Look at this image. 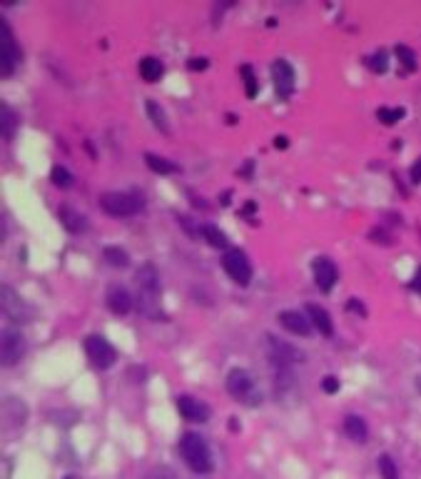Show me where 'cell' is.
Segmentation results:
<instances>
[{
	"label": "cell",
	"mask_w": 421,
	"mask_h": 479,
	"mask_svg": "<svg viewBox=\"0 0 421 479\" xmlns=\"http://www.w3.org/2000/svg\"><path fill=\"white\" fill-rule=\"evenodd\" d=\"M287 145H290V140H287V135H277V138H274V148L285 150Z\"/></svg>",
	"instance_id": "836d02e7"
},
{
	"label": "cell",
	"mask_w": 421,
	"mask_h": 479,
	"mask_svg": "<svg viewBox=\"0 0 421 479\" xmlns=\"http://www.w3.org/2000/svg\"><path fill=\"white\" fill-rule=\"evenodd\" d=\"M105 300L110 312H115V315H127V312L132 310V305H135V297H132L125 287H110Z\"/></svg>",
	"instance_id": "9a60e30c"
},
{
	"label": "cell",
	"mask_w": 421,
	"mask_h": 479,
	"mask_svg": "<svg viewBox=\"0 0 421 479\" xmlns=\"http://www.w3.org/2000/svg\"><path fill=\"white\" fill-rule=\"evenodd\" d=\"M102 255H105L107 265H112V267H127L130 265V255L117 245H107L105 250H102Z\"/></svg>",
	"instance_id": "cb8c5ba5"
},
{
	"label": "cell",
	"mask_w": 421,
	"mask_h": 479,
	"mask_svg": "<svg viewBox=\"0 0 421 479\" xmlns=\"http://www.w3.org/2000/svg\"><path fill=\"white\" fill-rule=\"evenodd\" d=\"M267 350H269V360H272V365H277L279 370H287L290 365L305 362L302 350H297V347L290 345V342L279 340V337L267 335Z\"/></svg>",
	"instance_id": "ba28073f"
},
{
	"label": "cell",
	"mask_w": 421,
	"mask_h": 479,
	"mask_svg": "<svg viewBox=\"0 0 421 479\" xmlns=\"http://www.w3.org/2000/svg\"><path fill=\"white\" fill-rule=\"evenodd\" d=\"M312 272H315V282L322 292H332L339 280V272H337V265L329 260V257H317L312 262Z\"/></svg>",
	"instance_id": "7c38bea8"
},
{
	"label": "cell",
	"mask_w": 421,
	"mask_h": 479,
	"mask_svg": "<svg viewBox=\"0 0 421 479\" xmlns=\"http://www.w3.org/2000/svg\"><path fill=\"white\" fill-rule=\"evenodd\" d=\"M137 282V295H135V305L137 310L148 317H158L160 315V280H158V270L153 265H143L135 275Z\"/></svg>",
	"instance_id": "6da1fadb"
},
{
	"label": "cell",
	"mask_w": 421,
	"mask_h": 479,
	"mask_svg": "<svg viewBox=\"0 0 421 479\" xmlns=\"http://www.w3.org/2000/svg\"><path fill=\"white\" fill-rule=\"evenodd\" d=\"M145 205L140 193H105L100 198V208L112 217H130V215L140 212Z\"/></svg>",
	"instance_id": "3957f363"
},
{
	"label": "cell",
	"mask_w": 421,
	"mask_h": 479,
	"mask_svg": "<svg viewBox=\"0 0 421 479\" xmlns=\"http://www.w3.org/2000/svg\"><path fill=\"white\" fill-rule=\"evenodd\" d=\"M411 287H414L416 292H421V267H419V270H416L414 280H411Z\"/></svg>",
	"instance_id": "e575fe53"
},
{
	"label": "cell",
	"mask_w": 421,
	"mask_h": 479,
	"mask_svg": "<svg viewBox=\"0 0 421 479\" xmlns=\"http://www.w3.org/2000/svg\"><path fill=\"white\" fill-rule=\"evenodd\" d=\"M177 409L180 414H182L185 419H190V422H207L209 419V407L202 402V399L192 397V394H180L177 397Z\"/></svg>",
	"instance_id": "4fadbf2b"
},
{
	"label": "cell",
	"mask_w": 421,
	"mask_h": 479,
	"mask_svg": "<svg viewBox=\"0 0 421 479\" xmlns=\"http://www.w3.org/2000/svg\"><path fill=\"white\" fill-rule=\"evenodd\" d=\"M0 128H3V138L13 140L18 128V115L8 107V102H0Z\"/></svg>",
	"instance_id": "7402d4cb"
},
{
	"label": "cell",
	"mask_w": 421,
	"mask_h": 479,
	"mask_svg": "<svg viewBox=\"0 0 421 479\" xmlns=\"http://www.w3.org/2000/svg\"><path fill=\"white\" fill-rule=\"evenodd\" d=\"M207 65H209L207 58H190V63H187L190 70H204Z\"/></svg>",
	"instance_id": "1f68e13d"
},
{
	"label": "cell",
	"mask_w": 421,
	"mask_h": 479,
	"mask_svg": "<svg viewBox=\"0 0 421 479\" xmlns=\"http://www.w3.org/2000/svg\"><path fill=\"white\" fill-rule=\"evenodd\" d=\"M376 115H379V120L384 125H394V123H399L401 117H404V110H401V107H394V110H391V107H379Z\"/></svg>",
	"instance_id": "4316f807"
},
{
	"label": "cell",
	"mask_w": 421,
	"mask_h": 479,
	"mask_svg": "<svg viewBox=\"0 0 421 479\" xmlns=\"http://www.w3.org/2000/svg\"><path fill=\"white\" fill-rule=\"evenodd\" d=\"M60 220H62V225H65V230H70V232H85V230H87L85 215L77 212L75 208H67V205H62V208H60Z\"/></svg>",
	"instance_id": "ac0fdd59"
},
{
	"label": "cell",
	"mask_w": 421,
	"mask_h": 479,
	"mask_svg": "<svg viewBox=\"0 0 421 479\" xmlns=\"http://www.w3.org/2000/svg\"><path fill=\"white\" fill-rule=\"evenodd\" d=\"M145 110H148V117H150V120H153V125L160 130V133H170L168 112L163 110V105H160L158 100L148 97V100H145Z\"/></svg>",
	"instance_id": "d6986e66"
},
{
	"label": "cell",
	"mask_w": 421,
	"mask_h": 479,
	"mask_svg": "<svg viewBox=\"0 0 421 479\" xmlns=\"http://www.w3.org/2000/svg\"><path fill=\"white\" fill-rule=\"evenodd\" d=\"M322 389H324L327 394H334V392H339V380H337L334 375H327V377L322 380Z\"/></svg>",
	"instance_id": "f546056e"
},
{
	"label": "cell",
	"mask_w": 421,
	"mask_h": 479,
	"mask_svg": "<svg viewBox=\"0 0 421 479\" xmlns=\"http://www.w3.org/2000/svg\"><path fill=\"white\" fill-rule=\"evenodd\" d=\"M65 479H77V477H65Z\"/></svg>",
	"instance_id": "8d00e7d4"
},
{
	"label": "cell",
	"mask_w": 421,
	"mask_h": 479,
	"mask_svg": "<svg viewBox=\"0 0 421 479\" xmlns=\"http://www.w3.org/2000/svg\"><path fill=\"white\" fill-rule=\"evenodd\" d=\"M163 72H165V65L160 58L148 55L140 60V75H143L145 82H158L160 77H163Z\"/></svg>",
	"instance_id": "ffe728a7"
},
{
	"label": "cell",
	"mask_w": 421,
	"mask_h": 479,
	"mask_svg": "<svg viewBox=\"0 0 421 479\" xmlns=\"http://www.w3.org/2000/svg\"><path fill=\"white\" fill-rule=\"evenodd\" d=\"M416 387H419V392H421V375H419V380H416Z\"/></svg>",
	"instance_id": "d590c367"
},
{
	"label": "cell",
	"mask_w": 421,
	"mask_h": 479,
	"mask_svg": "<svg viewBox=\"0 0 421 479\" xmlns=\"http://www.w3.org/2000/svg\"><path fill=\"white\" fill-rule=\"evenodd\" d=\"M409 178H411V183H414V185H419V183H421V158L416 160L414 165H411V170H409Z\"/></svg>",
	"instance_id": "d6a6232c"
},
{
	"label": "cell",
	"mask_w": 421,
	"mask_h": 479,
	"mask_svg": "<svg viewBox=\"0 0 421 479\" xmlns=\"http://www.w3.org/2000/svg\"><path fill=\"white\" fill-rule=\"evenodd\" d=\"M242 75H244V95L252 100L257 95V77L252 75V68L249 65H242Z\"/></svg>",
	"instance_id": "83f0119b"
},
{
	"label": "cell",
	"mask_w": 421,
	"mask_h": 479,
	"mask_svg": "<svg viewBox=\"0 0 421 479\" xmlns=\"http://www.w3.org/2000/svg\"><path fill=\"white\" fill-rule=\"evenodd\" d=\"M50 180H53V185L55 188H62V190H67L72 185V175H70V170H65L62 165H55L53 168V173H50Z\"/></svg>",
	"instance_id": "d4e9b609"
},
{
	"label": "cell",
	"mask_w": 421,
	"mask_h": 479,
	"mask_svg": "<svg viewBox=\"0 0 421 479\" xmlns=\"http://www.w3.org/2000/svg\"><path fill=\"white\" fill-rule=\"evenodd\" d=\"M344 432L349 439H354V442L364 444L366 437H369V427H366V422L359 417V414H349V417L344 419Z\"/></svg>",
	"instance_id": "e0dca14e"
},
{
	"label": "cell",
	"mask_w": 421,
	"mask_h": 479,
	"mask_svg": "<svg viewBox=\"0 0 421 479\" xmlns=\"http://www.w3.org/2000/svg\"><path fill=\"white\" fill-rule=\"evenodd\" d=\"M279 322H282V327H285V330H290L292 335H300V337L312 335V322L307 320L302 312H297V310L279 312Z\"/></svg>",
	"instance_id": "5bb4252c"
},
{
	"label": "cell",
	"mask_w": 421,
	"mask_h": 479,
	"mask_svg": "<svg viewBox=\"0 0 421 479\" xmlns=\"http://www.w3.org/2000/svg\"><path fill=\"white\" fill-rule=\"evenodd\" d=\"M227 392L244 404H259V394L254 392V380L247 370L234 367L227 375Z\"/></svg>",
	"instance_id": "5b68a950"
},
{
	"label": "cell",
	"mask_w": 421,
	"mask_h": 479,
	"mask_svg": "<svg viewBox=\"0 0 421 479\" xmlns=\"http://www.w3.org/2000/svg\"><path fill=\"white\" fill-rule=\"evenodd\" d=\"M272 80H274V90L282 100L295 92V68L285 60V58H277L272 63Z\"/></svg>",
	"instance_id": "8fae6325"
},
{
	"label": "cell",
	"mask_w": 421,
	"mask_h": 479,
	"mask_svg": "<svg viewBox=\"0 0 421 479\" xmlns=\"http://www.w3.org/2000/svg\"><path fill=\"white\" fill-rule=\"evenodd\" d=\"M85 352H87V360H90L92 367L97 370H110L117 360V352L115 347L110 345V340H105L102 335H90L85 340Z\"/></svg>",
	"instance_id": "8992f818"
},
{
	"label": "cell",
	"mask_w": 421,
	"mask_h": 479,
	"mask_svg": "<svg viewBox=\"0 0 421 479\" xmlns=\"http://www.w3.org/2000/svg\"><path fill=\"white\" fill-rule=\"evenodd\" d=\"M396 55H399V60L404 63L406 68H416V55H414V50H409L406 45H396Z\"/></svg>",
	"instance_id": "f1b7e54d"
},
{
	"label": "cell",
	"mask_w": 421,
	"mask_h": 479,
	"mask_svg": "<svg viewBox=\"0 0 421 479\" xmlns=\"http://www.w3.org/2000/svg\"><path fill=\"white\" fill-rule=\"evenodd\" d=\"M3 312H6L8 320L21 322V325L33 320V307L8 285H3Z\"/></svg>",
	"instance_id": "9c48e42d"
},
{
	"label": "cell",
	"mask_w": 421,
	"mask_h": 479,
	"mask_svg": "<svg viewBox=\"0 0 421 479\" xmlns=\"http://www.w3.org/2000/svg\"><path fill=\"white\" fill-rule=\"evenodd\" d=\"M21 48H18L11 26H8L6 18H0V72L13 75L16 68L21 65Z\"/></svg>",
	"instance_id": "277c9868"
},
{
	"label": "cell",
	"mask_w": 421,
	"mask_h": 479,
	"mask_svg": "<svg viewBox=\"0 0 421 479\" xmlns=\"http://www.w3.org/2000/svg\"><path fill=\"white\" fill-rule=\"evenodd\" d=\"M366 65L376 72H384L386 70V58L384 55H371V58H366Z\"/></svg>",
	"instance_id": "4dcf8cb0"
},
{
	"label": "cell",
	"mask_w": 421,
	"mask_h": 479,
	"mask_svg": "<svg viewBox=\"0 0 421 479\" xmlns=\"http://www.w3.org/2000/svg\"><path fill=\"white\" fill-rule=\"evenodd\" d=\"M180 454H182L185 464H187L192 472H197V474L212 472V467H214L212 452H209L202 434H195V432L182 434V439H180Z\"/></svg>",
	"instance_id": "7a4b0ae2"
},
{
	"label": "cell",
	"mask_w": 421,
	"mask_h": 479,
	"mask_svg": "<svg viewBox=\"0 0 421 479\" xmlns=\"http://www.w3.org/2000/svg\"><path fill=\"white\" fill-rule=\"evenodd\" d=\"M379 472L384 479H399V469H396L394 459H391L389 454H381L379 457Z\"/></svg>",
	"instance_id": "484cf974"
},
{
	"label": "cell",
	"mask_w": 421,
	"mask_h": 479,
	"mask_svg": "<svg viewBox=\"0 0 421 479\" xmlns=\"http://www.w3.org/2000/svg\"><path fill=\"white\" fill-rule=\"evenodd\" d=\"M307 315H310V322H312V327H315L317 332H322L324 337H332V332H334V322H332L329 312H327L324 307L307 305Z\"/></svg>",
	"instance_id": "2e32d148"
},
{
	"label": "cell",
	"mask_w": 421,
	"mask_h": 479,
	"mask_svg": "<svg viewBox=\"0 0 421 479\" xmlns=\"http://www.w3.org/2000/svg\"><path fill=\"white\" fill-rule=\"evenodd\" d=\"M222 267L224 272L229 275V280L237 282V285L247 287L249 280H252V265H249L247 255L237 247H229L227 252L222 255Z\"/></svg>",
	"instance_id": "52a82bcc"
},
{
	"label": "cell",
	"mask_w": 421,
	"mask_h": 479,
	"mask_svg": "<svg viewBox=\"0 0 421 479\" xmlns=\"http://www.w3.org/2000/svg\"><path fill=\"white\" fill-rule=\"evenodd\" d=\"M202 237L207 239V242L212 247H217V250H227V247H229L227 235H224L219 227H214V225H204V227H202Z\"/></svg>",
	"instance_id": "603a6c76"
},
{
	"label": "cell",
	"mask_w": 421,
	"mask_h": 479,
	"mask_svg": "<svg viewBox=\"0 0 421 479\" xmlns=\"http://www.w3.org/2000/svg\"><path fill=\"white\" fill-rule=\"evenodd\" d=\"M145 163H148V168L153 170V173L158 175H173L177 173V165L173 163V160L163 158V155H155V153H145Z\"/></svg>",
	"instance_id": "44dd1931"
},
{
	"label": "cell",
	"mask_w": 421,
	"mask_h": 479,
	"mask_svg": "<svg viewBox=\"0 0 421 479\" xmlns=\"http://www.w3.org/2000/svg\"><path fill=\"white\" fill-rule=\"evenodd\" d=\"M23 355H26V337H23L18 330L3 332V340H0V357H3V365L11 367V365L21 362Z\"/></svg>",
	"instance_id": "30bf717a"
}]
</instances>
